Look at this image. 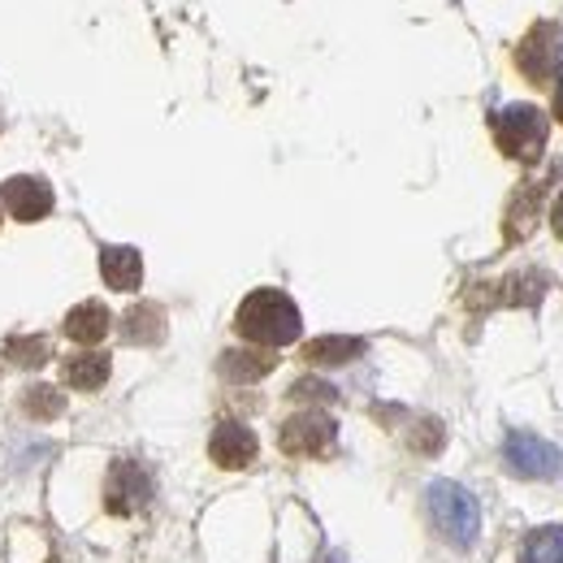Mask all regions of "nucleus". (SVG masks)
<instances>
[{
    "instance_id": "nucleus-1",
    "label": "nucleus",
    "mask_w": 563,
    "mask_h": 563,
    "mask_svg": "<svg viewBox=\"0 0 563 563\" xmlns=\"http://www.w3.org/2000/svg\"><path fill=\"white\" fill-rule=\"evenodd\" d=\"M234 330L256 347H290L303 334V317H299V308L286 290L261 286L239 303Z\"/></svg>"
},
{
    "instance_id": "nucleus-2",
    "label": "nucleus",
    "mask_w": 563,
    "mask_h": 563,
    "mask_svg": "<svg viewBox=\"0 0 563 563\" xmlns=\"http://www.w3.org/2000/svg\"><path fill=\"white\" fill-rule=\"evenodd\" d=\"M424 507H429L438 533H442L451 547L468 551V547L482 538V503L464 490L460 482H429Z\"/></svg>"
},
{
    "instance_id": "nucleus-3",
    "label": "nucleus",
    "mask_w": 563,
    "mask_h": 563,
    "mask_svg": "<svg viewBox=\"0 0 563 563\" xmlns=\"http://www.w3.org/2000/svg\"><path fill=\"white\" fill-rule=\"evenodd\" d=\"M494 143L516 161H538L547 152V113L533 104H507L490 118Z\"/></svg>"
},
{
    "instance_id": "nucleus-4",
    "label": "nucleus",
    "mask_w": 563,
    "mask_h": 563,
    "mask_svg": "<svg viewBox=\"0 0 563 563\" xmlns=\"http://www.w3.org/2000/svg\"><path fill=\"white\" fill-rule=\"evenodd\" d=\"M516 70L525 74L533 87H547L563 74V26L560 22H533L525 40L516 44Z\"/></svg>"
},
{
    "instance_id": "nucleus-5",
    "label": "nucleus",
    "mask_w": 563,
    "mask_h": 563,
    "mask_svg": "<svg viewBox=\"0 0 563 563\" xmlns=\"http://www.w3.org/2000/svg\"><path fill=\"white\" fill-rule=\"evenodd\" d=\"M503 455H507V464H511L516 477H529V482L563 477V451L555 442L529 433V429H511L503 438Z\"/></svg>"
},
{
    "instance_id": "nucleus-6",
    "label": "nucleus",
    "mask_w": 563,
    "mask_h": 563,
    "mask_svg": "<svg viewBox=\"0 0 563 563\" xmlns=\"http://www.w3.org/2000/svg\"><path fill=\"white\" fill-rule=\"evenodd\" d=\"M339 442V424L325 412H299L282 424V451L286 455H330Z\"/></svg>"
},
{
    "instance_id": "nucleus-7",
    "label": "nucleus",
    "mask_w": 563,
    "mask_h": 563,
    "mask_svg": "<svg viewBox=\"0 0 563 563\" xmlns=\"http://www.w3.org/2000/svg\"><path fill=\"white\" fill-rule=\"evenodd\" d=\"M147 498H152V477L135 460H118L109 468V482H104V507L113 516H131V511L147 507Z\"/></svg>"
},
{
    "instance_id": "nucleus-8",
    "label": "nucleus",
    "mask_w": 563,
    "mask_h": 563,
    "mask_svg": "<svg viewBox=\"0 0 563 563\" xmlns=\"http://www.w3.org/2000/svg\"><path fill=\"white\" fill-rule=\"evenodd\" d=\"M256 451H261V442H256V433H252L247 424L221 421L217 429H212L209 455H212V464H217V468L239 473V468H247V464L256 460Z\"/></svg>"
},
{
    "instance_id": "nucleus-9",
    "label": "nucleus",
    "mask_w": 563,
    "mask_h": 563,
    "mask_svg": "<svg viewBox=\"0 0 563 563\" xmlns=\"http://www.w3.org/2000/svg\"><path fill=\"white\" fill-rule=\"evenodd\" d=\"M4 209L13 212V221H40L53 212V187L44 178H31V174H18L4 183Z\"/></svg>"
},
{
    "instance_id": "nucleus-10",
    "label": "nucleus",
    "mask_w": 563,
    "mask_h": 563,
    "mask_svg": "<svg viewBox=\"0 0 563 563\" xmlns=\"http://www.w3.org/2000/svg\"><path fill=\"white\" fill-rule=\"evenodd\" d=\"M100 278L109 290H140L143 256L135 247H100Z\"/></svg>"
},
{
    "instance_id": "nucleus-11",
    "label": "nucleus",
    "mask_w": 563,
    "mask_h": 563,
    "mask_svg": "<svg viewBox=\"0 0 563 563\" xmlns=\"http://www.w3.org/2000/svg\"><path fill=\"white\" fill-rule=\"evenodd\" d=\"M109 325H113V317H109V308L96 303V299H87V303H78V308L66 312V339L82 343V347L100 343V339L109 334Z\"/></svg>"
},
{
    "instance_id": "nucleus-12",
    "label": "nucleus",
    "mask_w": 563,
    "mask_h": 563,
    "mask_svg": "<svg viewBox=\"0 0 563 563\" xmlns=\"http://www.w3.org/2000/svg\"><path fill=\"white\" fill-rule=\"evenodd\" d=\"M360 355H364V339H352V334H325V339L303 343V360L317 368H339V364H352Z\"/></svg>"
},
{
    "instance_id": "nucleus-13",
    "label": "nucleus",
    "mask_w": 563,
    "mask_h": 563,
    "mask_svg": "<svg viewBox=\"0 0 563 563\" xmlns=\"http://www.w3.org/2000/svg\"><path fill=\"white\" fill-rule=\"evenodd\" d=\"M109 373H113V360L104 352H82L66 360V386L74 390H100L109 382Z\"/></svg>"
},
{
    "instance_id": "nucleus-14",
    "label": "nucleus",
    "mask_w": 563,
    "mask_h": 563,
    "mask_svg": "<svg viewBox=\"0 0 563 563\" xmlns=\"http://www.w3.org/2000/svg\"><path fill=\"white\" fill-rule=\"evenodd\" d=\"M122 339L126 343H161L165 339V312L156 308V303H135L126 317H122Z\"/></svg>"
},
{
    "instance_id": "nucleus-15",
    "label": "nucleus",
    "mask_w": 563,
    "mask_h": 563,
    "mask_svg": "<svg viewBox=\"0 0 563 563\" xmlns=\"http://www.w3.org/2000/svg\"><path fill=\"white\" fill-rule=\"evenodd\" d=\"M520 563H563V525H542V529L525 533Z\"/></svg>"
},
{
    "instance_id": "nucleus-16",
    "label": "nucleus",
    "mask_w": 563,
    "mask_h": 563,
    "mask_svg": "<svg viewBox=\"0 0 563 563\" xmlns=\"http://www.w3.org/2000/svg\"><path fill=\"white\" fill-rule=\"evenodd\" d=\"M265 373H274V355L269 352H225L221 355V377H230V382H261Z\"/></svg>"
},
{
    "instance_id": "nucleus-17",
    "label": "nucleus",
    "mask_w": 563,
    "mask_h": 563,
    "mask_svg": "<svg viewBox=\"0 0 563 563\" xmlns=\"http://www.w3.org/2000/svg\"><path fill=\"white\" fill-rule=\"evenodd\" d=\"M22 412H26L31 421H57V417L66 412V399H62V390H53V386H31V390L22 395Z\"/></svg>"
},
{
    "instance_id": "nucleus-18",
    "label": "nucleus",
    "mask_w": 563,
    "mask_h": 563,
    "mask_svg": "<svg viewBox=\"0 0 563 563\" xmlns=\"http://www.w3.org/2000/svg\"><path fill=\"white\" fill-rule=\"evenodd\" d=\"M4 352H9L13 364H22V368H40V364L48 360V339H40V334L9 339V343H4Z\"/></svg>"
},
{
    "instance_id": "nucleus-19",
    "label": "nucleus",
    "mask_w": 563,
    "mask_h": 563,
    "mask_svg": "<svg viewBox=\"0 0 563 563\" xmlns=\"http://www.w3.org/2000/svg\"><path fill=\"white\" fill-rule=\"evenodd\" d=\"M290 399H334V386H325V382H317V377H303V382H295L290 386Z\"/></svg>"
},
{
    "instance_id": "nucleus-20",
    "label": "nucleus",
    "mask_w": 563,
    "mask_h": 563,
    "mask_svg": "<svg viewBox=\"0 0 563 563\" xmlns=\"http://www.w3.org/2000/svg\"><path fill=\"white\" fill-rule=\"evenodd\" d=\"M551 230L563 239V191H560V200H555V209H551Z\"/></svg>"
},
{
    "instance_id": "nucleus-21",
    "label": "nucleus",
    "mask_w": 563,
    "mask_h": 563,
    "mask_svg": "<svg viewBox=\"0 0 563 563\" xmlns=\"http://www.w3.org/2000/svg\"><path fill=\"white\" fill-rule=\"evenodd\" d=\"M551 109H555V118L563 122V78L555 82V104H551Z\"/></svg>"
}]
</instances>
